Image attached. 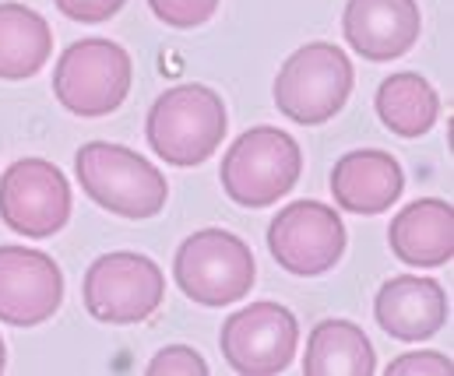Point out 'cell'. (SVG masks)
Returning <instances> with one entry per match:
<instances>
[{
    "mask_svg": "<svg viewBox=\"0 0 454 376\" xmlns=\"http://www.w3.org/2000/svg\"><path fill=\"white\" fill-rule=\"evenodd\" d=\"M219 349L239 376L286 373L300 349V324L282 303H250L223 324Z\"/></svg>",
    "mask_w": 454,
    "mask_h": 376,
    "instance_id": "9",
    "label": "cell"
},
{
    "mask_svg": "<svg viewBox=\"0 0 454 376\" xmlns=\"http://www.w3.org/2000/svg\"><path fill=\"white\" fill-rule=\"evenodd\" d=\"M377 324L398 341H427L448 324V295L437 278L398 274L373 299Z\"/></svg>",
    "mask_w": 454,
    "mask_h": 376,
    "instance_id": "13",
    "label": "cell"
},
{
    "mask_svg": "<svg viewBox=\"0 0 454 376\" xmlns=\"http://www.w3.org/2000/svg\"><path fill=\"white\" fill-rule=\"evenodd\" d=\"M391 253L419 271L444 267L454 257V208L441 197H419L405 204L387 229Z\"/></svg>",
    "mask_w": 454,
    "mask_h": 376,
    "instance_id": "15",
    "label": "cell"
},
{
    "mask_svg": "<svg viewBox=\"0 0 454 376\" xmlns=\"http://www.w3.org/2000/svg\"><path fill=\"white\" fill-rule=\"evenodd\" d=\"M71 219V183L46 158H18L0 176V222L25 240H50Z\"/></svg>",
    "mask_w": 454,
    "mask_h": 376,
    "instance_id": "8",
    "label": "cell"
},
{
    "mask_svg": "<svg viewBox=\"0 0 454 376\" xmlns=\"http://www.w3.org/2000/svg\"><path fill=\"white\" fill-rule=\"evenodd\" d=\"M53 4H57V11L64 18L96 25V21H110L127 0H53Z\"/></svg>",
    "mask_w": 454,
    "mask_h": 376,
    "instance_id": "22",
    "label": "cell"
},
{
    "mask_svg": "<svg viewBox=\"0 0 454 376\" xmlns=\"http://www.w3.org/2000/svg\"><path fill=\"white\" fill-rule=\"evenodd\" d=\"M74 173L82 190L120 219H155L169 197L166 176L134 148L114 141L82 144L74 155Z\"/></svg>",
    "mask_w": 454,
    "mask_h": 376,
    "instance_id": "2",
    "label": "cell"
},
{
    "mask_svg": "<svg viewBox=\"0 0 454 376\" xmlns=\"http://www.w3.org/2000/svg\"><path fill=\"white\" fill-rule=\"evenodd\" d=\"M85 310L110 327L148 320L166 299V274L145 253L114 250L89 264L82 281Z\"/></svg>",
    "mask_w": 454,
    "mask_h": 376,
    "instance_id": "7",
    "label": "cell"
},
{
    "mask_svg": "<svg viewBox=\"0 0 454 376\" xmlns=\"http://www.w3.org/2000/svg\"><path fill=\"white\" fill-rule=\"evenodd\" d=\"M451 359L441 352H405L387 363V376H451Z\"/></svg>",
    "mask_w": 454,
    "mask_h": 376,
    "instance_id": "21",
    "label": "cell"
},
{
    "mask_svg": "<svg viewBox=\"0 0 454 376\" xmlns=\"http://www.w3.org/2000/svg\"><path fill=\"white\" fill-rule=\"evenodd\" d=\"M148 7L169 28H198L215 18L219 0H148Z\"/></svg>",
    "mask_w": 454,
    "mask_h": 376,
    "instance_id": "19",
    "label": "cell"
},
{
    "mask_svg": "<svg viewBox=\"0 0 454 376\" xmlns=\"http://www.w3.org/2000/svg\"><path fill=\"white\" fill-rule=\"evenodd\" d=\"M53 53L50 21L14 0L0 4V81H25L46 67Z\"/></svg>",
    "mask_w": 454,
    "mask_h": 376,
    "instance_id": "16",
    "label": "cell"
},
{
    "mask_svg": "<svg viewBox=\"0 0 454 376\" xmlns=\"http://www.w3.org/2000/svg\"><path fill=\"white\" fill-rule=\"evenodd\" d=\"M134 81L130 53L114 39H82L67 46L53 67L57 103L85 120L106 117L123 106Z\"/></svg>",
    "mask_w": 454,
    "mask_h": 376,
    "instance_id": "5",
    "label": "cell"
},
{
    "mask_svg": "<svg viewBox=\"0 0 454 376\" xmlns=\"http://www.w3.org/2000/svg\"><path fill=\"white\" fill-rule=\"evenodd\" d=\"M152 376H208V363L201 359L198 349L191 345H166L159 356L148 363Z\"/></svg>",
    "mask_w": 454,
    "mask_h": 376,
    "instance_id": "20",
    "label": "cell"
},
{
    "mask_svg": "<svg viewBox=\"0 0 454 376\" xmlns=\"http://www.w3.org/2000/svg\"><path fill=\"white\" fill-rule=\"evenodd\" d=\"M352 64L335 42L300 46L275 74V106L300 127H321L339 117L352 96Z\"/></svg>",
    "mask_w": 454,
    "mask_h": 376,
    "instance_id": "4",
    "label": "cell"
},
{
    "mask_svg": "<svg viewBox=\"0 0 454 376\" xmlns=\"http://www.w3.org/2000/svg\"><path fill=\"white\" fill-rule=\"evenodd\" d=\"M176 285L198 306H229L250 295L257 264L250 247L226 229H198L180 243L173 257Z\"/></svg>",
    "mask_w": 454,
    "mask_h": 376,
    "instance_id": "6",
    "label": "cell"
},
{
    "mask_svg": "<svg viewBox=\"0 0 454 376\" xmlns=\"http://www.w3.org/2000/svg\"><path fill=\"white\" fill-rule=\"evenodd\" d=\"M405 190V173L395 155L380 148H356L332 169L335 204L348 215H384Z\"/></svg>",
    "mask_w": 454,
    "mask_h": 376,
    "instance_id": "14",
    "label": "cell"
},
{
    "mask_svg": "<svg viewBox=\"0 0 454 376\" xmlns=\"http://www.w3.org/2000/svg\"><path fill=\"white\" fill-rule=\"evenodd\" d=\"M373 106H377L380 124L398 137H423L427 130H434L437 117H441V99H437L434 85L416 71L384 78Z\"/></svg>",
    "mask_w": 454,
    "mask_h": 376,
    "instance_id": "18",
    "label": "cell"
},
{
    "mask_svg": "<svg viewBox=\"0 0 454 376\" xmlns=\"http://www.w3.org/2000/svg\"><path fill=\"white\" fill-rule=\"evenodd\" d=\"M303 173V151L293 134L278 127H254L232 141L223 158L219 183L239 208H271Z\"/></svg>",
    "mask_w": 454,
    "mask_h": 376,
    "instance_id": "3",
    "label": "cell"
},
{
    "mask_svg": "<svg viewBox=\"0 0 454 376\" xmlns=\"http://www.w3.org/2000/svg\"><path fill=\"white\" fill-rule=\"evenodd\" d=\"M268 250L282 271L296 278L328 274L345 253L341 215H335V208L321 201L286 204L268 226Z\"/></svg>",
    "mask_w": 454,
    "mask_h": 376,
    "instance_id": "10",
    "label": "cell"
},
{
    "mask_svg": "<svg viewBox=\"0 0 454 376\" xmlns=\"http://www.w3.org/2000/svg\"><path fill=\"white\" fill-rule=\"evenodd\" d=\"M423 14L416 0H348L341 14L345 42L370 64L405 57L419 42Z\"/></svg>",
    "mask_w": 454,
    "mask_h": 376,
    "instance_id": "12",
    "label": "cell"
},
{
    "mask_svg": "<svg viewBox=\"0 0 454 376\" xmlns=\"http://www.w3.org/2000/svg\"><path fill=\"white\" fill-rule=\"evenodd\" d=\"M229 127L226 103L208 85H176L166 88L145 120L148 144L169 165L191 169L215 155Z\"/></svg>",
    "mask_w": 454,
    "mask_h": 376,
    "instance_id": "1",
    "label": "cell"
},
{
    "mask_svg": "<svg viewBox=\"0 0 454 376\" xmlns=\"http://www.w3.org/2000/svg\"><path fill=\"white\" fill-rule=\"evenodd\" d=\"M64 303V271L50 253L0 247V324L39 327Z\"/></svg>",
    "mask_w": 454,
    "mask_h": 376,
    "instance_id": "11",
    "label": "cell"
},
{
    "mask_svg": "<svg viewBox=\"0 0 454 376\" xmlns=\"http://www.w3.org/2000/svg\"><path fill=\"white\" fill-rule=\"evenodd\" d=\"M303 373L307 376H373L377 373V356L363 327L352 320L328 317L321 320L310 338H307V356H303Z\"/></svg>",
    "mask_w": 454,
    "mask_h": 376,
    "instance_id": "17",
    "label": "cell"
},
{
    "mask_svg": "<svg viewBox=\"0 0 454 376\" xmlns=\"http://www.w3.org/2000/svg\"><path fill=\"white\" fill-rule=\"evenodd\" d=\"M4 366H7V352H4V338H0V373H4Z\"/></svg>",
    "mask_w": 454,
    "mask_h": 376,
    "instance_id": "23",
    "label": "cell"
}]
</instances>
